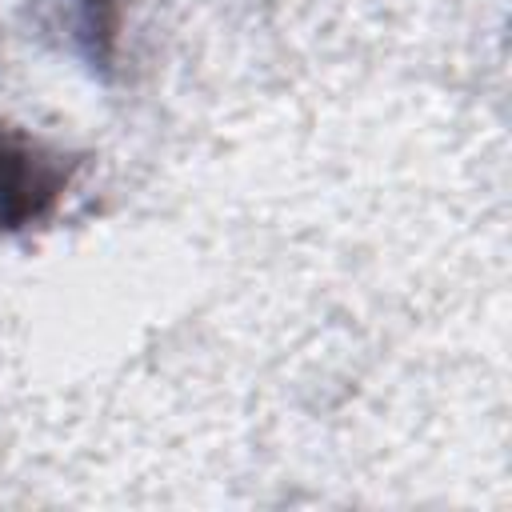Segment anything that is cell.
<instances>
[{
	"label": "cell",
	"mask_w": 512,
	"mask_h": 512,
	"mask_svg": "<svg viewBox=\"0 0 512 512\" xmlns=\"http://www.w3.org/2000/svg\"><path fill=\"white\" fill-rule=\"evenodd\" d=\"M68 188V164L44 144L0 124V232L40 224Z\"/></svg>",
	"instance_id": "obj_1"
}]
</instances>
